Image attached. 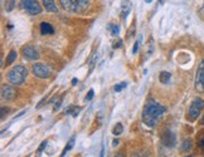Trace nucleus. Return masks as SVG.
<instances>
[{
	"label": "nucleus",
	"mask_w": 204,
	"mask_h": 157,
	"mask_svg": "<svg viewBox=\"0 0 204 157\" xmlns=\"http://www.w3.org/2000/svg\"><path fill=\"white\" fill-rule=\"evenodd\" d=\"M166 108L154 101H149L142 111V121L146 126L154 127L165 113Z\"/></svg>",
	"instance_id": "nucleus-1"
},
{
	"label": "nucleus",
	"mask_w": 204,
	"mask_h": 157,
	"mask_svg": "<svg viewBox=\"0 0 204 157\" xmlns=\"http://www.w3.org/2000/svg\"><path fill=\"white\" fill-rule=\"evenodd\" d=\"M61 7L69 13H78L83 12L88 8L89 2L88 0H59Z\"/></svg>",
	"instance_id": "nucleus-2"
},
{
	"label": "nucleus",
	"mask_w": 204,
	"mask_h": 157,
	"mask_svg": "<svg viewBox=\"0 0 204 157\" xmlns=\"http://www.w3.org/2000/svg\"><path fill=\"white\" fill-rule=\"evenodd\" d=\"M27 75H28V69L24 65H17V67H14L9 72V74H8V81L12 84L20 86V84L24 83Z\"/></svg>",
	"instance_id": "nucleus-3"
},
{
	"label": "nucleus",
	"mask_w": 204,
	"mask_h": 157,
	"mask_svg": "<svg viewBox=\"0 0 204 157\" xmlns=\"http://www.w3.org/2000/svg\"><path fill=\"white\" fill-rule=\"evenodd\" d=\"M203 108H204V101L201 98H195L188 109V118L190 121H195L199 117Z\"/></svg>",
	"instance_id": "nucleus-4"
},
{
	"label": "nucleus",
	"mask_w": 204,
	"mask_h": 157,
	"mask_svg": "<svg viewBox=\"0 0 204 157\" xmlns=\"http://www.w3.org/2000/svg\"><path fill=\"white\" fill-rule=\"evenodd\" d=\"M22 8L30 15H37L42 13V7L37 0H22Z\"/></svg>",
	"instance_id": "nucleus-5"
},
{
	"label": "nucleus",
	"mask_w": 204,
	"mask_h": 157,
	"mask_svg": "<svg viewBox=\"0 0 204 157\" xmlns=\"http://www.w3.org/2000/svg\"><path fill=\"white\" fill-rule=\"evenodd\" d=\"M195 89L199 93H204V60H201L198 65L196 75H195Z\"/></svg>",
	"instance_id": "nucleus-6"
},
{
	"label": "nucleus",
	"mask_w": 204,
	"mask_h": 157,
	"mask_svg": "<svg viewBox=\"0 0 204 157\" xmlns=\"http://www.w3.org/2000/svg\"><path fill=\"white\" fill-rule=\"evenodd\" d=\"M32 72L35 77L38 78H48L51 74H52V69L46 65V64H42V63H37V64H33L32 67Z\"/></svg>",
	"instance_id": "nucleus-7"
},
{
	"label": "nucleus",
	"mask_w": 204,
	"mask_h": 157,
	"mask_svg": "<svg viewBox=\"0 0 204 157\" xmlns=\"http://www.w3.org/2000/svg\"><path fill=\"white\" fill-rule=\"evenodd\" d=\"M22 53H23V57L27 60H37L39 58V52L34 47H32V45L24 47L23 50H22Z\"/></svg>",
	"instance_id": "nucleus-8"
},
{
	"label": "nucleus",
	"mask_w": 204,
	"mask_h": 157,
	"mask_svg": "<svg viewBox=\"0 0 204 157\" xmlns=\"http://www.w3.org/2000/svg\"><path fill=\"white\" fill-rule=\"evenodd\" d=\"M161 141H163V143L165 144V146H168V147H173V146H175V141H176V138H175V134H174V132H171V131H165L164 133H163V136H161Z\"/></svg>",
	"instance_id": "nucleus-9"
},
{
	"label": "nucleus",
	"mask_w": 204,
	"mask_h": 157,
	"mask_svg": "<svg viewBox=\"0 0 204 157\" xmlns=\"http://www.w3.org/2000/svg\"><path fill=\"white\" fill-rule=\"evenodd\" d=\"M15 96H17V92L13 87H10V86H3L2 87V98L3 99L12 101L15 98Z\"/></svg>",
	"instance_id": "nucleus-10"
},
{
	"label": "nucleus",
	"mask_w": 204,
	"mask_h": 157,
	"mask_svg": "<svg viewBox=\"0 0 204 157\" xmlns=\"http://www.w3.org/2000/svg\"><path fill=\"white\" fill-rule=\"evenodd\" d=\"M42 3H43V7L51 12V13H57L58 9H57V5L54 3V0H42Z\"/></svg>",
	"instance_id": "nucleus-11"
},
{
	"label": "nucleus",
	"mask_w": 204,
	"mask_h": 157,
	"mask_svg": "<svg viewBox=\"0 0 204 157\" xmlns=\"http://www.w3.org/2000/svg\"><path fill=\"white\" fill-rule=\"evenodd\" d=\"M130 9H131V3L129 2V0H125V2L122 3V7H121V19L122 20L126 19V17L130 13Z\"/></svg>",
	"instance_id": "nucleus-12"
},
{
	"label": "nucleus",
	"mask_w": 204,
	"mask_h": 157,
	"mask_svg": "<svg viewBox=\"0 0 204 157\" xmlns=\"http://www.w3.org/2000/svg\"><path fill=\"white\" fill-rule=\"evenodd\" d=\"M40 33L43 35H47V34H53L54 33V28L49 24V23H42L40 24Z\"/></svg>",
	"instance_id": "nucleus-13"
},
{
	"label": "nucleus",
	"mask_w": 204,
	"mask_h": 157,
	"mask_svg": "<svg viewBox=\"0 0 204 157\" xmlns=\"http://www.w3.org/2000/svg\"><path fill=\"white\" fill-rule=\"evenodd\" d=\"M170 77H171V74L169 73V72H166V70H163V72H160V74H159V79H160V82L161 83H168L169 81H170Z\"/></svg>",
	"instance_id": "nucleus-14"
},
{
	"label": "nucleus",
	"mask_w": 204,
	"mask_h": 157,
	"mask_svg": "<svg viewBox=\"0 0 204 157\" xmlns=\"http://www.w3.org/2000/svg\"><path fill=\"white\" fill-rule=\"evenodd\" d=\"M73 144H74V136H73V137H71V139H69V141H68V143L66 144V147H64V149H63V152H62L61 157H64V156H66V153H67L68 151H71V149H72Z\"/></svg>",
	"instance_id": "nucleus-15"
},
{
	"label": "nucleus",
	"mask_w": 204,
	"mask_h": 157,
	"mask_svg": "<svg viewBox=\"0 0 204 157\" xmlns=\"http://www.w3.org/2000/svg\"><path fill=\"white\" fill-rule=\"evenodd\" d=\"M17 57H18L17 52H15V50H10V53H9L8 57H7V64L9 65V64L14 63V60H17Z\"/></svg>",
	"instance_id": "nucleus-16"
},
{
	"label": "nucleus",
	"mask_w": 204,
	"mask_h": 157,
	"mask_svg": "<svg viewBox=\"0 0 204 157\" xmlns=\"http://www.w3.org/2000/svg\"><path fill=\"white\" fill-rule=\"evenodd\" d=\"M107 29L110 30V33H111L112 35H117V34L120 33V29H119V27H117L116 24H109V25H107Z\"/></svg>",
	"instance_id": "nucleus-17"
},
{
	"label": "nucleus",
	"mask_w": 204,
	"mask_h": 157,
	"mask_svg": "<svg viewBox=\"0 0 204 157\" xmlns=\"http://www.w3.org/2000/svg\"><path fill=\"white\" fill-rule=\"evenodd\" d=\"M122 131H124L122 124H121V123H117V124H115V127H114V129H112V133H114L115 136H119V134L122 133Z\"/></svg>",
	"instance_id": "nucleus-18"
},
{
	"label": "nucleus",
	"mask_w": 204,
	"mask_h": 157,
	"mask_svg": "<svg viewBox=\"0 0 204 157\" xmlns=\"http://www.w3.org/2000/svg\"><path fill=\"white\" fill-rule=\"evenodd\" d=\"M191 148V141L190 139H185L183 141V144H181V149L183 151H188Z\"/></svg>",
	"instance_id": "nucleus-19"
},
{
	"label": "nucleus",
	"mask_w": 204,
	"mask_h": 157,
	"mask_svg": "<svg viewBox=\"0 0 204 157\" xmlns=\"http://www.w3.org/2000/svg\"><path fill=\"white\" fill-rule=\"evenodd\" d=\"M140 44H141V35H139V39L135 42V44H134V48H132V54H136L137 53V50H139V48H140Z\"/></svg>",
	"instance_id": "nucleus-20"
},
{
	"label": "nucleus",
	"mask_w": 204,
	"mask_h": 157,
	"mask_svg": "<svg viewBox=\"0 0 204 157\" xmlns=\"http://www.w3.org/2000/svg\"><path fill=\"white\" fill-rule=\"evenodd\" d=\"M127 87V82H122V83H119V84H116L115 86V88H114V91L115 92H121L124 88H126Z\"/></svg>",
	"instance_id": "nucleus-21"
},
{
	"label": "nucleus",
	"mask_w": 204,
	"mask_h": 157,
	"mask_svg": "<svg viewBox=\"0 0 204 157\" xmlns=\"http://www.w3.org/2000/svg\"><path fill=\"white\" fill-rule=\"evenodd\" d=\"M47 143H48L47 141H43V142L39 144V147H38V151H37V154H38V156H39V154H40V153L44 151V148L47 147Z\"/></svg>",
	"instance_id": "nucleus-22"
},
{
	"label": "nucleus",
	"mask_w": 204,
	"mask_h": 157,
	"mask_svg": "<svg viewBox=\"0 0 204 157\" xmlns=\"http://www.w3.org/2000/svg\"><path fill=\"white\" fill-rule=\"evenodd\" d=\"M96 60H97V55L94 54V55H93V58H92V60H91V64H89V73L92 72V69H93V67H94Z\"/></svg>",
	"instance_id": "nucleus-23"
},
{
	"label": "nucleus",
	"mask_w": 204,
	"mask_h": 157,
	"mask_svg": "<svg viewBox=\"0 0 204 157\" xmlns=\"http://www.w3.org/2000/svg\"><path fill=\"white\" fill-rule=\"evenodd\" d=\"M93 94H94V92H93V89H89L88 91V93H87V96H86V101H91L92 98H93Z\"/></svg>",
	"instance_id": "nucleus-24"
},
{
	"label": "nucleus",
	"mask_w": 204,
	"mask_h": 157,
	"mask_svg": "<svg viewBox=\"0 0 204 157\" xmlns=\"http://www.w3.org/2000/svg\"><path fill=\"white\" fill-rule=\"evenodd\" d=\"M81 111V107H73V111H72V116L73 117H77V114L79 113Z\"/></svg>",
	"instance_id": "nucleus-25"
},
{
	"label": "nucleus",
	"mask_w": 204,
	"mask_h": 157,
	"mask_svg": "<svg viewBox=\"0 0 204 157\" xmlns=\"http://www.w3.org/2000/svg\"><path fill=\"white\" fill-rule=\"evenodd\" d=\"M121 45H122V42H121L120 39H119V42H115V43H114V48H115V49H116V48H120Z\"/></svg>",
	"instance_id": "nucleus-26"
},
{
	"label": "nucleus",
	"mask_w": 204,
	"mask_h": 157,
	"mask_svg": "<svg viewBox=\"0 0 204 157\" xmlns=\"http://www.w3.org/2000/svg\"><path fill=\"white\" fill-rule=\"evenodd\" d=\"M199 146H200V147H204V136L200 138V141H199Z\"/></svg>",
	"instance_id": "nucleus-27"
},
{
	"label": "nucleus",
	"mask_w": 204,
	"mask_h": 157,
	"mask_svg": "<svg viewBox=\"0 0 204 157\" xmlns=\"http://www.w3.org/2000/svg\"><path fill=\"white\" fill-rule=\"evenodd\" d=\"M78 83V79H77V78H73V79H72V86H76Z\"/></svg>",
	"instance_id": "nucleus-28"
},
{
	"label": "nucleus",
	"mask_w": 204,
	"mask_h": 157,
	"mask_svg": "<svg viewBox=\"0 0 204 157\" xmlns=\"http://www.w3.org/2000/svg\"><path fill=\"white\" fill-rule=\"evenodd\" d=\"M119 144V139H114V142H112V146L115 147V146H117Z\"/></svg>",
	"instance_id": "nucleus-29"
},
{
	"label": "nucleus",
	"mask_w": 204,
	"mask_h": 157,
	"mask_svg": "<svg viewBox=\"0 0 204 157\" xmlns=\"http://www.w3.org/2000/svg\"><path fill=\"white\" fill-rule=\"evenodd\" d=\"M104 151H105V149H104V147H102V148H101V153H99V157H104V153H105Z\"/></svg>",
	"instance_id": "nucleus-30"
},
{
	"label": "nucleus",
	"mask_w": 204,
	"mask_h": 157,
	"mask_svg": "<svg viewBox=\"0 0 204 157\" xmlns=\"http://www.w3.org/2000/svg\"><path fill=\"white\" fill-rule=\"evenodd\" d=\"M115 157H124V154H122V153H117Z\"/></svg>",
	"instance_id": "nucleus-31"
},
{
	"label": "nucleus",
	"mask_w": 204,
	"mask_h": 157,
	"mask_svg": "<svg viewBox=\"0 0 204 157\" xmlns=\"http://www.w3.org/2000/svg\"><path fill=\"white\" fill-rule=\"evenodd\" d=\"M200 124H204V116H203V118H201V121H200Z\"/></svg>",
	"instance_id": "nucleus-32"
},
{
	"label": "nucleus",
	"mask_w": 204,
	"mask_h": 157,
	"mask_svg": "<svg viewBox=\"0 0 204 157\" xmlns=\"http://www.w3.org/2000/svg\"><path fill=\"white\" fill-rule=\"evenodd\" d=\"M151 2H153V0H145V3H148V4H149V3H151Z\"/></svg>",
	"instance_id": "nucleus-33"
},
{
	"label": "nucleus",
	"mask_w": 204,
	"mask_h": 157,
	"mask_svg": "<svg viewBox=\"0 0 204 157\" xmlns=\"http://www.w3.org/2000/svg\"><path fill=\"white\" fill-rule=\"evenodd\" d=\"M164 2H165V0H160V4H164Z\"/></svg>",
	"instance_id": "nucleus-34"
},
{
	"label": "nucleus",
	"mask_w": 204,
	"mask_h": 157,
	"mask_svg": "<svg viewBox=\"0 0 204 157\" xmlns=\"http://www.w3.org/2000/svg\"><path fill=\"white\" fill-rule=\"evenodd\" d=\"M185 157H191V156H185Z\"/></svg>",
	"instance_id": "nucleus-35"
}]
</instances>
